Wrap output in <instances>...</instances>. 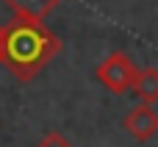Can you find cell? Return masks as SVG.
Masks as SVG:
<instances>
[{
    "mask_svg": "<svg viewBox=\"0 0 158 147\" xmlns=\"http://www.w3.org/2000/svg\"><path fill=\"white\" fill-rule=\"evenodd\" d=\"M58 53H61V39L44 25V19L17 17L11 25H6L3 39H0L3 64L22 83L33 81L39 69L47 67Z\"/></svg>",
    "mask_w": 158,
    "mask_h": 147,
    "instance_id": "cell-1",
    "label": "cell"
},
{
    "mask_svg": "<svg viewBox=\"0 0 158 147\" xmlns=\"http://www.w3.org/2000/svg\"><path fill=\"white\" fill-rule=\"evenodd\" d=\"M136 72H139V69H136V64L131 61V56H128V53H122V50H117V53L106 56V58L97 64L94 78H97L108 92L122 94V92H128V89L133 86Z\"/></svg>",
    "mask_w": 158,
    "mask_h": 147,
    "instance_id": "cell-2",
    "label": "cell"
},
{
    "mask_svg": "<svg viewBox=\"0 0 158 147\" xmlns=\"http://www.w3.org/2000/svg\"><path fill=\"white\" fill-rule=\"evenodd\" d=\"M122 128L131 139L136 142H150L158 133V111L153 108V103H142L136 108H131L122 120Z\"/></svg>",
    "mask_w": 158,
    "mask_h": 147,
    "instance_id": "cell-3",
    "label": "cell"
},
{
    "mask_svg": "<svg viewBox=\"0 0 158 147\" xmlns=\"http://www.w3.org/2000/svg\"><path fill=\"white\" fill-rule=\"evenodd\" d=\"M61 0H6V6L22 19H44Z\"/></svg>",
    "mask_w": 158,
    "mask_h": 147,
    "instance_id": "cell-4",
    "label": "cell"
},
{
    "mask_svg": "<svg viewBox=\"0 0 158 147\" xmlns=\"http://www.w3.org/2000/svg\"><path fill=\"white\" fill-rule=\"evenodd\" d=\"M131 89H133V94H136L142 103H158V69L156 67L139 69Z\"/></svg>",
    "mask_w": 158,
    "mask_h": 147,
    "instance_id": "cell-5",
    "label": "cell"
},
{
    "mask_svg": "<svg viewBox=\"0 0 158 147\" xmlns=\"http://www.w3.org/2000/svg\"><path fill=\"white\" fill-rule=\"evenodd\" d=\"M33 147H75V145H72L61 131H47V133H44Z\"/></svg>",
    "mask_w": 158,
    "mask_h": 147,
    "instance_id": "cell-6",
    "label": "cell"
},
{
    "mask_svg": "<svg viewBox=\"0 0 158 147\" xmlns=\"http://www.w3.org/2000/svg\"><path fill=\"white\" fill-rule=\"evenodd\" d=\"M3 31H6V25H0V39H3Z\"/></svg>",
    "mask_w": 158,
    "mask_h": 147,
    "instance_id": "cell-7",
    "label": "cell"
},
{
    "mask_svg": "<svg viewBox=\"0 0 158 147\" xmlns=\"http://www.w3.org/2000/svg\"><path fill=\"white\" fill-rule=\"evenodd\" d=\"M0 64H3V58H0Z\"/></svg>",
    "mask_w": 158,
    "mask_h": 147,
    "instance_id": "cell-8",
    "label": "cell"
}]
</instances>
